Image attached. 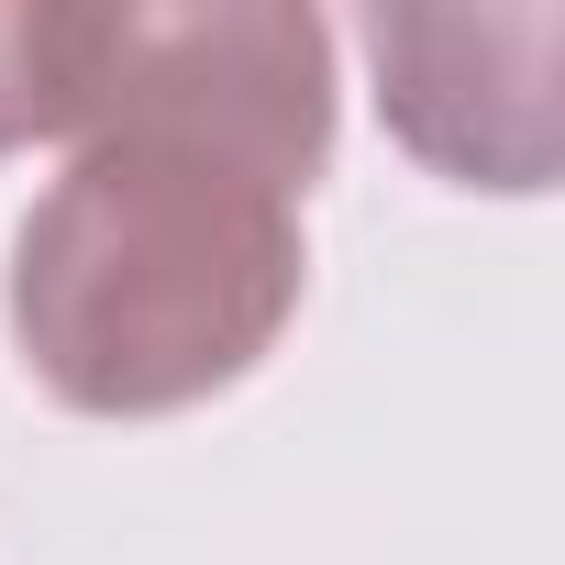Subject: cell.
Wrapping results in <instances>:
<instances>
[{
  "label": "cell",
  "mask_w": 565,
  "mask_h": 565,
  "mask_svg": "<svg viewBox=\"0 0 565 565\" xmlns=\"http://www.w3.org/2000/svg\"><path fill=\"white\" fill-rule=\"evenodd\" d=\"M56 134H200L311 189L333 156V34L289 0H45Z\"/></svg>",
  "instance_id": "obj_2"
},
{
  "label": "cell",
  "mask_w": 565,
  "mask_h": 565,
  "mask_svg": "<svg viewBox=\"0 0 565 565\" xmlns=\"http://www.w3.org/2000/svg\"><path fill=\"white\" fill-rule=\"evenodd\" d=\"M300 189L200 134H89L12 244V344L89 422L200 411L300 311Z\"/></svg>",
  "instance_id": "obj_1"
},
{
  "label": "cell",
  "mask_w": 565,
  "mask_h": 565,
  "mask_svg": "<svg viewBox=\"0 0 565 565\" xmlns=\"http://www.w3.org/2000/svg\"><path fill=\"white\" fill-rule=\"evenodd\" d=\"M56 134L45 111V0H0V156Z\"/></svg>",
  "instance_id": "obj_4"
},
{
  "label": "cell",
  "mask_w": 565,
  "mask_h": 565,
  "mask_svg": "<svg viewBox=\"0 0 565 565\" xmlns=\"http://www.w3.org/2000/svg\"><path fill=\"white\" fill-rule=\"evenodd\" d=\"M377 111L455 189H543L554 178V89H488L510 12H377Z\"/></svg>",
  "instance_id": "obj_3"
}]
</instances>
